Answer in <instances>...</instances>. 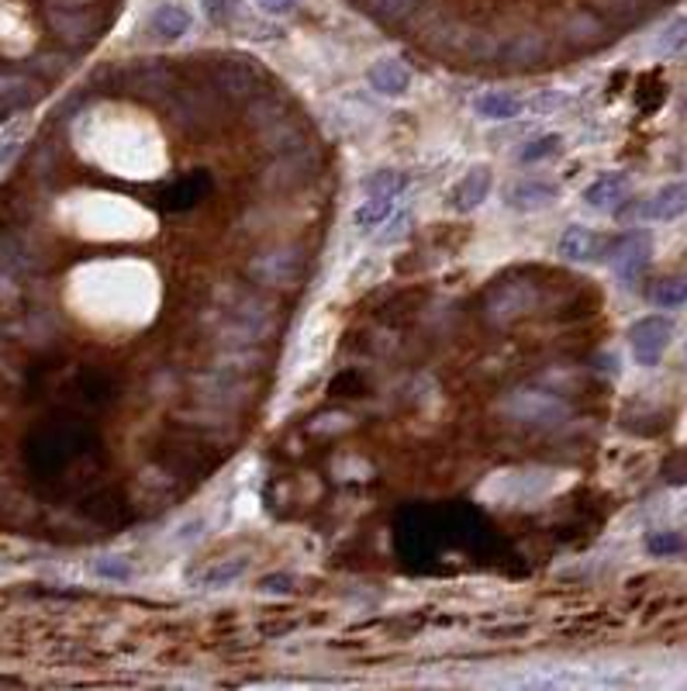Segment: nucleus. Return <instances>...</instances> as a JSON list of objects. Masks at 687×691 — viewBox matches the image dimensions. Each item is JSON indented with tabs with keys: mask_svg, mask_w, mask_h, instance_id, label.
<instances>
[{
	"mask_svg": "<svg viewBox=\"0 0 687 691\" xmlns=\"http://www.w3.org/2000/svg\"><path fill=\"white\" fill-rule=\"evenodd\" d=\"M214 316L222 319V336L225 342L239 345H253L260 339H266L276 326V308L270 298L256 294L253 288H225L222 301L214 304Z\"/></svg>",
	"mask_w": 687,
	"mask_h": 691,
	"instance_id": "obj_1",
	"label": "nucleus"
},
{
	"mask_svg": "<svg viewBox=\"0 0 687 691\" xmlns=\"http://www.w3.org/2000/svg\"><path fill=\"white\" fill-rule=\"evenodd\" d=\"M687 211V180L664 183L649 198H629L615 208V218L622 226H646V222H674Z\"/></svg>",
	"mask_w": 687,
	"mask_h": 691,
	"instance_id": "obj_2",
	"label": "nucleus"
},
{
	"mask_svg": "<svg viewBox=\"0 0 687 691\" xmlns=\"http://www.w3.org/2000/svg\"><path fill=\"white\" fill-rule=\"evenodd\" d=\"M502 412L525 425H559L567 422L570 408L564 398H556L549 391H512L502 401Z\"/></svg>",
	"mask_w": 687,
	"mask_h": 691,
	"instance_id": "obj_3",
	"label": "nucleus"
},
{
	"mask_svg": "<svg viewBox=\"0 0 687 691\" xmlns=\"http://www.w3.org/2000/svg\"><path fill=\"white\" fill-rule=\"evenodd\" d=\"M304 273V253L297 246H276L249 260V277L266 288H294Z\"/></svg>",
	"mask_w": 687,
	"mask_h": 691,
	"instance_id": "obj_4",
	"label": "nucleus"
},
{
	"mask_svg": "<svg viewBox=\"0 0 687 691\" xmlns=\"http://www.w3.org/2000/svg\"><path fill=\"white\" fill-rule=\"evenodd\" d=\"M674 339V322L667 316H643L629 329V345L639 367H657Z\"/></svg>",
	"mask_w": 687,
	"mask_h": 691,
	"instance_id": "obj_5",
	"label": "nucleus"
},
{
	"mask_svg": "<svg viewBox=\"0 0 687 691\" xmlns=\"http://www.w3.org/2000/svg\"><path fill=\"white\" fill-rule=\"evenodd\" d=\"M605 253H608L605 260L612 263V270L622 277V284H633V280H636V277L646 270V263H649V253H653V236H649V232L633 229V232H626V236L612 239Z\"/></svg>",
	"mask_w": 687,
	"mask_h": 691,
	"instance_id": "obj_6",
	"label": "nucleus"
},
{
	"mask_svg": "<svg viewBox=\"0 0 687 691\" xmlns=\"http://www.w3.org/2000/svg\"><path fill=\"white\" fill-rule=\"evenodd\" d=\"M533 304H536V284L533 280H522V277H508V280H502V284H494L484 301L487 316L494 322H512V319L525 316Z\"/></svg>",
	"mask_w": 687,
	"mask_h": 691,
	"instance_id": "obj_7",
	"label": "nucleus"
},
{
	"mask_svg": "<svg viewBox=\"0 0 687 691\" xmlns=\"http://www.w3.org/2000/svg\"><path fill=\"white\" fill-rule=\"evenodd\" d=\"M366 87L373 93H381V98H387V101H401V98H408V93H412L415 73L404 67L401 59L381 56V59H373L366 67Z\"/></svg>",
	"mask_w": 687,
	"mask_h": 691,
	"instance_id": "obj_8",
	"label": "nucleus"
},
{
	"mask_svg": "<svg viewBox=\"0 0 687 691\" xmlns=\"http://www.w3.org/2000/svg\"><path fill=\"white\" fill-rule=\"evenodd\" d=\"M559 201V183L543 177H522L505 191V204L518 214H539Z\"/></svg>",
	"mask_w": 687,
	"mask_h": 691,
	"instance_id": "obj_9",
	"label": "nucleus"
},
{
	"mask_svg": "<svg viewBox=\"0 0 687 691\" xmlns=\"http://www.w3.org/2000/svg\"><path fill=\"white\" fill-rule=\"evenodd\" d=\"M491 187H494V173H491V167H474V170H466L453 187H449V198H446V204H449V211H456V214H471V211H477L487 198H491Z\"/></svg>",
	"mask_w": 687,
	"mask_h": 691,
	"instance_id": "obj_10",
	"label": "nucleus"
},
{
	"mask_svg": "<svg viewBox=\"0 0 687 691\" xmlns=\"http://www.w3.org/2000/svg\"><path fill=\"white\" fill-rule=\"evenodd\" d=\"M218 87H222L229 98H260L266 87V73L256 62L225 59L222 67H218Z\"/></svg>",
	"mask_w": 687,
	"mask_h": 691,
	"instance_id": "obj_11",
	"label": "nucleus"
},
{
	"mask_svg": "<svg viewBox=\"0 0 687 691\" xmlns=\"http://www.w3.org/2000/svg\"><path fill=\"white\" fill-rule=\"evenodd\" d=\"M191 28H194V14L186 11L183 4H160V8L149 14V21H145V36L152 42H160V46H173Z\"/></svg>",
	"mask_w": 687,
	"mask_h": 691,
	"instance_id": "obj_12",
	"label": "nucleus"
},
{
	"mask_svg": "<svg viewBox=\"0 0 687 691\" xmlns=\"http://www.w3.org/2000/svg\"><path fill=\"white\" fill-rule=\"evenodd\" d=\"M605 249H608V242L587 226H567L556 242V253L567 263H595V260H602Z\"/></svg>",
	"mask_w": 687,
	"mask_h": 691,
	"instance_id": "obj_13",
	"label": "nucleus"
},
{
	"mask_svg": "<svg viewBox=\"0 0 687 691\" xmlns=\"http://www.w3.org/2000/svg\"><path fill=\"white\" fill-rule=\"evenodd\" d=\"M546 56V39L539 31H518V36L505 39L502 49H497V59L505 62L508 70H528Z\"/></svg>",
	"mask_w": 687,
	"mask_h": 691,
	"instance_id": "obj_14",
	"label": "nucleus"
},
{
	"mask_svg": "<svg viewBox=\"0 0 687 691\" xmlns=\"http://www.w3.org/2000/svg\"><path fill=\"white\" fill-rule=\"evenodd\" d=\"M525 108H528L525 98H518L515 90H502V87L484 90L474 98V114L481 121H515Z\"/></svg>",
	"mask_w": 687,
	"mask_h": 691,
	"instance_id": "obj_15",
	"label": "nucleus"
},
{
	"mask_svg": "<svg viewBox=\"0 0 687 691\" xmlns=\"http://www.w3.org/2000/svg\"><path fill=\"white\" fill-rule=\"evenodd\" d=\"M626 191H629V173L612 170L584 187V204L595 211H615L622 201H626Z\"/></svg>",
	"mask_w": 687,
	"mask_h": 691,
	"instance_id": "obj_16",
	"label": "nucleus"
},
{
	"mask_svg": "<svg viewBox=\"0 0 687 691\" xmlns=\"http://www.w3.org/2000/svg\"><path fill=\"white\" fill-rule=\"evenodd\" d=\"M42 87L28 77H14V73H0V114L11 111H24L39 101Z\"/></svg>",
	"mask_w": 687,
	"mask_h": 691,
	"instance_id": "obj_17",
	"label": "nucleus"
},
{
	"mask_svg": "<svg viewBox=\"0 0 687 691\" xmlns=\"http://www.w3.org/2000/svg\"><path fill=\"white\" fill-rule=\"evenodd\" d=\"M394 208H397V198H391V194H370V198H363V204H356V211H353L356 232L373 236L394 214Z\"/></svg>",
	"mask_w": 687,
	"mask_h": 691,
	"instance_id": "obj_18",
	"label": "nucleus"
},
{
	"mask_svg": "<svg viewBox=\"0 0 687 691\" xmlns=\"http://www.w3.org/2000/svg\"><path fill=\"white\" fill-rule=\"evenodd\" d=\"M408 183L412 177L397 170V167H381V170H373L360 180V191L370 198V194H391V198H401L404 191H408Z\"/></svg>",
	"mask_w": 687,
	"mask_h": 691,
	"instance_id": "obj_19",
	"label": "nucleus"
},
{
	"mask_svg": "<svg viewBox=\"0 0 687 691\" xmlns=\"http://www.w3.org/2000/svg\"><path fill=\"white\" fill-rule=\"evenodd\" d=\"M129 87L135 93H142V98H166V93L173 90V73L166 67H160V62H149V67H139L129 77Z\"/></svg>",
	"mask_w": 687,
	"mask_h": 691,
	"instance_id": "obj_20",
	"label": "nucleus"
},
{
	"mask_svg": "<svg viewBox=\"0 0 687 691\" xmlns=\"http://www.w3.org/2000/svg\"><path fill=\"white\" fill-rule=\"evenodd\" d=\"M684 49H687V14L667 21V24L657 31V39L649 42V52L657 56V59H670V56H677V52H684Z\"/></svg>",
	"mask_w": 687,
	"mask_h": 691,
	"instance_id": "obj_21",
	"label": "nucleus"
},
{
	"mask_svg": "<svg viewBox=\"0 0 687 691\" xmlns=\"http://www.w3.org/2000/svg\"><path fill=\"white\" fill-rule=\"evenodd\" d=\"M245 571H249V560L245 557H225V560H214L208 571H201L198 581L204 588H225V584H235Z\"/></svg>",
	"mask_w": 687,
	"mask_h": 691,
	"instance_id": "obj_22",
	"label": "nucleus"
},
{
	"mask_svg": "<svg viewBox=\"0 0 687 691\" xmlns=\"http://www.w3.org/2000/svg\"><path fill=\"white\" fill-rule=\"evenodd\" d=\"M291 114V108L276 98V93H260V98L253 101V108H249V124H253V129H260V132H266L270 124H276V121H284Z\"/></svg>",
	"mask_w": 687,
	"mask_h": 691,
	"instance_id": "obj_23",
	"label": "nucleus"
},
{
	"mask_svg": "<svg viewBox=\"0 0 687 691\" xmlns=\"http://www.w3.org/2000/svg\"><path fill=\"white\" fill-rule=\"evenodd\" d=\"M418 4L422 0H363V11L381 24H397V21L408 18Z\"/></svg>",
	"mask_w": 687,
	"mask_h": 691,
	"instance_id": "obj_24",
	"label": "nucleus"
},
{
	"mask_svg": "<svg viewBox=\"0 0 687 691\" xmlns=\"http://www.w3.org/2000/svg\"><path fill=\"white\" fill-rule=\"evenodd\" d=\"M559 149H564V136H559V132L536 136V139H528V142L518 149V163H525V167L543 163V160H549V156H556Z\"/></svg>",
	"mask_w": 687,
	"mask_h": 691,
	"instance_id": "obj_25",
	"label": "nucleus"
},
{
	"mask_svg": "<svg viewBox=\"0 0 687 691\" xmlns=\"http://www.w3.org/2000/svg\"><path fill=\"white\" fill-rule=\"evenodd\" d=\"M564 31H567V39H570L574 46H590V42H598V39L605 36V24H602L595 14L577 11V14H570V21L564 24Z\"/></svg>",
	"mask_w": 687,
	"mask_h": 691,
	"instance_id": "obj_26",
	"label": "nucleus"
},
{
	"mask_svg": "<svg viewBox=\"0 0 687 691\" xmlns=\"http://www.w3.org/2000/svg\"><path fill=\"white\" fill-rule=\"evenodd\" d=\"M687 550V540L680 537L677 529H660L653 532V537H646V553L649 557H677Z\"/></svg>",
	"mask_w": 687,
	"mask_h": 691,
	"instance_id": "obj_27",
	"label": "nucleus"
},
{
	"mask_svg": "<svg viewBox=\"0 0 687 691\" xmlns=\"http://www.w3.org/2000/svg\"><path fill=\"white\" fill-rule=\"evenodd\" d=\"M653 301L660 308H684L687 304V277H667L653 288Z\"/></svg>",
	"mask_w": 687,
	"mask_h": 691,
	"instance_id": "obj_28",
	"label": "nucleus"
},
{
	"mask_svg": "<svg viewBox=\"0 0 687 691\" xmlns=\"http://www.w3.org/2000/svg\"><path fill=\"white\" fill-rule=\"evenodd\" d=\"M93 574L104 581H114V584H124V581H132L135 568L129 563V557H98L93 560Z\"/></svg>",
	"mask_w": 687,
	"mask_h": 691,
	"instance_id": "obj_29",
	"label": "nucleus"
},
{
	"mask_svg": "<svg viewBox=\"0 0 687 691\" xmlns=\"http://www.w3.org/2000/svg\"><path fill=\"white\" fill-rule=\"evenodd\" d=\"M201 14L214 28H229L239 18V0H201Z\"/></svg>",
	"mask_w": 687,
	"mask_h": 691,
	"instance_id": "obj_30",
	"label": "nucleus"
},
{
	"mask_svg": "<svg viewBox=\"0 0 687 691\" xmlns=\"http://www.w3.org/2000/svg\"><path fill=\"white\" fill-rule=\"evenodd\" d=\"M408 232H412V214H408V211H401V214H391L387 222L377 229V242L394 246V242H401Z\"/></svg>",
	"mask_w": 687,
	"mask_h": 691,
	"instance_id": "obj_31",
	"label": "nucleus"
},
{
	"mask_svg": "<svg viewBox=\"0 0 687 691\" xmlns=\"http://www.w3.org/2000/svg\"><path fill=\"white\" fill-rule=\"evenodd\" d=\"M294 588H297V574H291V571H276V574H266L256 581L260 594H291Z\"/></svg>",
	"mask_w": 687,
	"mask_h": 691,
	"instance_id": "obj_32",
	"label": "nucleus"
},
{
	"mask_svg": "<svg viewBox=\"0 0 687 691\" xmlns=\"http://www.w3.org/2000/svg\"><path fill=\"white\" fill-rule=\"evenodd\" d=\"M256 8L270 18H287L297 11V0H256Z\"/></svg>",
	"mask_w": 687,
	"mask_h": 691,
	"instance_id": "obj_33",
	"label": "nucleus"
},
{
	"mask_svg": "<svg viewBox=\"0 0 687 691\" xmlns=\"http://www.w3.org/2000/svg\"><path fill=\"white\" fill-rule=\"evenodd\" d=\"M564 104H567V98H559V93H543V98L528 101V111L546 114V111H556V108H564Z\"/></svg>",
	"mask_w": 687,
	"mask_h": 691,
	"instance_id": "obj_34",
	"label": "nucleus"
},
{
	"mask_svg": "<svg viewBox=\"0 0 687 691\" xmlns=\"http://www.w3.org/2000/svg\"><path fill=\"white\" fill-rule=\"evenodd\" d=\"M201 532H204V519H186L180 525V532L173 537V543H186V540H201Z\"/></svg>",
	"mask_w": 687,
	"mask_h": 691,
	"instance_id": "obj_35",
	"label": "nucleus"
},
{
	"mask_svg": "<svg viewBox=\"0 0 687 691\" xmlns=\"http://www.w3.org/2000/svg\"><path fill=\"white\" fill-rule=\"evenodd\" d=\"M18 149H21V139H4V142H0V167H8L14 160Z\"/></svg>",
	"mask_w": 687,
	"mask_h": 691,
	"instance_id": "obj_36",
	"label": "nucleus"
},
{
	"mask_svg": "<svg viewBox=\"0 0 687 691\" xmlns=\"http://www.w3.org/2000/svg\"><path fill=\"white\" fill-rule=\"evenodd\" d=\"M684 363H687V342H684Z\"/></svg>",
	"mask_w": 687,
	"mask_h": 691,
	"instance_id": "obj_37",
	"label": "nucleus"
}]
</instances>
